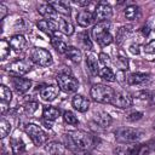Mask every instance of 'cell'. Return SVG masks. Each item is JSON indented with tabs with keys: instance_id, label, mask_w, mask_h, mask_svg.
<instances>
[{
	"instance_id": "cell-16",
	"label": "cell",
	"mask_w": 155,
	"mask_h": 155,
	"mask_svg": "<svg viewBox=\"0 0 155 155\" xmlns=\"http://www.w3.org/2000/svg\"><path fill=\"white\" fill-rule=\"evenodd\" d=\"M71 104H73V107H74L78 111L85 113V111H87L88 108H90V99L86 98V97L82 96V94H75V96L73 97V99H71Z\"/></svg>"
},
{
	"instance_id": "cell-33",
	"label": "cell",
	"mask_w": 155,
	"mask_h": 155,
	"mask_svg": "<svg viewBox=\"0 0 155 155\" xmlns=\"http://www.w3.org/2000/svg\"><path fill=\"white\" fill-rule=\"evenodd\" d=\"M10 51H11L10 42H8L7 40L2 39V40H1V42H0V57H1V59H2V61H5V59L8 57Z\"/></svg>"
},
{
	"instance_id": "cell-15",
	"label": "cell",
	"mask_w": 155,
	"mask_h": 155,
	"mask_svg": "<svg viewBox=\"0 0 155 155\" xmlns=\"http://www.w3.org/2000/svg\"><path fill=\"white\" fill-rule=\"evenodd\" d=\"M59 93V87L54 86V85H50V86H45L40 90V97L42 98V101L45 102H52L56 99V97Z\"/></svg>"
},
{
	"instance_id": "cell-42",
	"label": "cell",
	"mask_w": 155,
	"mask_h": 155,
	"mask_svg": "<svg viewBox=\"0 0 155 155\" xmlns=\"http://www.w3.org/2000/svg\"><path fill=\"white\" fill-rule=\"evenodd\" d=\"M7 13H8L7 7H6L4 4H0V19H4Z\"/></svg>"
},
{
	"instance_id": "cell-31",
	"label": "cell",
	"mask_w": 155,
	"mask_h": 155,
	"mask_svg": "<svg viewBox=\"0 0 155 155\" xmlns=\"http://www.w3.org/2000/svg\"><path fill=\"white\" fill-rule=\"evenodd\" d=\"M103 80L105 81H109V82H114L116 80V75L114 74V71L109 68V67H103L101 70H99V74H98Z\"/></svg>"
},
{
	"instance_id": "cell-14",
	"label": "cell",
	"mask_w": 155,
	"mask_h": 155,
	"mask_svg": "<svg viewBox=\"0 0 155 155\" xmlns=\"http://www.w3.org/2000/svg\"><path fill=\"white\" fill-rule=\"evenodd\" d=\"M8 42H10L11 48H12L16 53H22V52H24L25 48H27V45H28L25 38H24L23 35H21V34L13 35V36L10 39Z\"/></svg>"
},
{
	"instance_id": "cell-3",
	"label": "cell",
	"mask_w": 155,
	"mask_h": 155,
	"mask_svg": "<svg viewBox=\"0 0 155 155\" xmlns=\"http://www.w3.org/2000/svg\"><path fill=\"white\" fill-rule=\"evenodd\" d=\"M110 29V22L104 21L97 23L92 29V36L97 41V44L102 47H105L113 42V35L109 31Z\"/></svg>"
},
{
	"instance_id": "cell-30",
	"label": "cell",
	"mask_w": 155,
	"mask_h": 155,
	"mask_svg": "<svg viewBox=\"0 0 155 155\" xmlns=\"http://www.w3.org/2000/svg\"><path fill=\"white\" fill-rule=\"evenodd\" d=\"M51 45H52V47H53L58 53H65L67 50H68V47H69L65 41H63L61 38H57V36L51 38Z\"/></svg>"
},
{
	"instance_id": "cell-6",
	"label": "cell",
	"mask_w": 155,
	"mask_h": 155,
	"mask_svg": "<svg viewBox=\"0 0 155 155\" xmlns=\"http://www.w3.org/2000/svg\"><path fill=\"white\" fill-rule=\"evenodd\" d=\"M56 80L59 90H62L65 93H74L79 88V81L69 74H58Z\"/></svg>"
},
{
	"instance_id": "cell-27",
	"label": "cell",
	"mask_w": 155,
	"mask_h": 155,
	"mask_svg": "<svg viewBox=\"0 0 155 155\" xmlns=\"http://www.w3.org/2000/svg\"><path fill=\"white\" fill-rule=\"evenodd\" d=\"M54 10L57 11V13H61L63 16H69L70 12H71V8H70V5L68 1H53V2H50Z\"/></svg>"
},
{
	"instance_id": "cell-20",
	"label": "cell",
	"mask_w": 155,
	"mask_h": 155,
	"mask_svg": "<svg viewBox=\"0 0 155 155\" xmlns=\"http://www.w3.org/2000/svg\"><path fill=\"white\" fill-rule=\"evenodd\" d=\"M93 120H94V122H96L98 126H101V127H103V128L110 126V124H111V121H113V120H111V116H110L108 113L103 111V110H97V111H94V113H93Z\"/></svg>"
},
{
	"instance_id": "cell-23",
	"label": "cell",
	"mask_w": 155,
	"mask_h": 155,
	"mask_svg": "<svg viewBox=\"0 0 155 155\" xmlns=\"http://www.w3.org/2000/svg\"><path fill=\"white\" fill-rule=\"evenodd\" d=\"M57 21V28L63 33V34H65V35H71L73 33H74V25H73V23L69 21V19H67V18H63V17H61V18H58V19H56Z\"/></svg>"
},
{
	"instance_id": "cell-25",
	"label": "cell",
	"mask_w": 155,
	"mask_h": 155,
	"mask_svg": "<svg viewBox=\"0 0 155 155\" xmlns=\"http://www.w3.org/2000/svg\"><path fill=\"white\" fill-rule=\"evenodd\" d=\"M42 116H44L45 121L53 122L59 116V109L56 107H52V105H47L42 110Z\"/></svg>"
},
{
	"instance_id": "cell-19",
	"label": "cell",
	"mask_w": 155,
	"mask_h": 155,
	"mask_svg": "<svg viewBox=\"0 0 155 155\" xmlns=\"http://www.w3.org/2000/svg\"><path fill=\"white\" fill-rule=\"evenodd\" d=\"M94 21V17H93V12L88 11V10H81L79 11V13L76 15V22L80 27H88L92 22Z\"/></svg>"
},
{
	"instance_id": "cell-13",
	"label": "cell",
	"mask_w": 155,
	"mask_h": 155,
	"mask_svg": "<svg viewBox=\"0 0 155 155\" xmlns=\"http://www.w3.org/2000/svg\"><path fill=\"white\" fill-rule=\"evenodd\" d=\"M11 82H12V86H13L15 91L18 94L25 93L31 87V80L24 79V78H21V76H12L11 78Z\"/></svg>"
},
{
	"instance_id": "cell-10",
	"label": "cell",
	"mask_w": 155,
	"mask_h": 155,
	"mask_svg": "<svg viewBox=\"0 0 155 155\" xmlns=\"http://www.w3.org/2000/svg\"><path fill=\"white\" fill-rule=\"evenodd\" d=\"M111 16H113V10H111V7H110L108 4H104V2L98 4V5L96 6L94 11H93V17H94V21H96L97 23L108 21Z\"/></svg>"
},
{
	"instance_id": "cell-11",
	"label": "cell",
	"mask_w": 155,
	"mask_h": 155,
	"mask_svg": "<svg viewBox=\"0 0 155 155\" xmlns=\"http://www.w3.org/2000/svg\"><path fill=\"white\" fill-rule=\"evenodd\" d=\"M150 81V75L144 73H131L126 75V84L130 86H142Z\"/></svg>"
},
{
	"instance_id": "cell-43",
	"label": "cell",
	"mask_w": 155,
	"mask_h": 155,
	"mask_svg": "<svg viewBox=\"0 0 155 155\" xmlns=\"http://www.w3.org/2000/svg\"><path fill=\"white\" fill-rule=\"evenodd\" d=\"M74 4H76V5H79V6H87L88 4H90V1H75Z\"/></svg>"
},
{
	"instance_id": "cell-26",
	"label": "cell",
	"mask_w": 155,
	"mask_h": 155,
	"mask_svg": "<svg viewBox=\"0 0 155 155\" xmlns=\"http://www.w3.org/2000/svg\"><path fill=\"white\" fill-rule=\"evenodd\" d=\"M46 151L50 155H64L65 148L58 142H50L46 144Z\"/></svg>"
},
{
	"instance_id": "cell-34",
	"label": "cell",
	"mask_w": 155,
	"mask_h": 155,
	"mask_svg": "<svg viewBox=\"0 0 155 155\" xmlns=\"http://www.w3.org/2000/svg\"><path fill=\"white\" fill-rule=\"evenodd\" d=\"M130 27H121L119 30H117V33H116V42L119 44V45H121L125 40H126V38L128 36V34H130Z\"/></svg>"
},
{
	"instance_id": "cell-44",
	"label": "cell",
	"mask_w": 155,
	"mask_h": 155,
	"mask_svg": "<svg viewBox=\"0 0 155 155\" xmlns=\"http://www.w3.org/2000/svg\"><path fill=\"white\" fill-rule=\"evenodd\" d=\"M85 155H94V154H93V153H91V151H87Z\"/></svg>"
},
{
	"instance_id": "cell-29",
	"label": "cell",
	"mask_w": 155,
	"mask_h": 155,
	"mask_svg": "<svg viewBox=\"0 0 155 155\" xmlns=\"http://www.w3.org/2000/svg\"><path fill=\"white\" fill-rule=\"evenodd\" d=\"M124 15L127 19L130 21H134V19H138L140 17V8L137 6V5H130L125 8L124 11Z\"/></svg>"
},
{
	"instance_id": "cell-22",
	"label": "cell",
	"mask_w": 155,
	"mask_h": 155,
	"mask_svg": "<svg viewBox=\"0 0 155 155\" xmlns=\"http://www.w3.org/2000/svg\"><path fill=\"white\" fill-rule=\"evenodd\" d=\"M86 67H87V70L90 71V74L92 76H97L99 74V63H98V59L96 58V56L93 54H87L86 57Z\"/></svg>"
},
{
	"instance_id": "cell-39",
	"label": "cell",
	"mask_w": 155,
	"mask_h": 155,
	"mask_svg": "<svg viewBox=\"0 0 155 155\" xmlns=\"http://www.w3.org/2000/svg\"><path fill=\"white\" fill-rule=\"evenodd\" d=\"M126 75H127L126 70L119 69V71L116 73V80H117L121 85H122V84H126Z\"/></svg>"
},
{
	"instance_id": "cell-24",
	"label": "cell",
	"mask_w": 155,
	"mask_h": 155,
	"mask_svg": "<svg viewBox=\"0 0 155 155\" xmlns=\"http://www.w3.org/2000/svg\"><path fill=\"white\" fill-rule=\"evenodd\" d=\"M10 145L13 155H22L25 150V144L21 137H12L10 139Z\"/></svg>"
},
{
	"instance_id": "cell-4",
	"label": "cell",
	"mask_w": 155,
	"mask_h": 155,
	"mask_svg": "<svg viewBox=\"0 0 155 155\" xmlns=\"http://www.w3.org/2000/svg\"><path fill=\"white\" fill-rule=\"evenodd\" d=\"M114 134L117 142L127 144V143H134L139 140L144 136V132L133 127H120L114 132Z\"/></svg>"
},
{
	"instance_id": "cell-8",
	"label": "cell",
	"mask_w": 155,
	"mask_h": 155,
	"mask_svg": "<svg viewBox=\"0 0 155 155\" xmlns=\"http://www.w3.org/2000/svg\"><path fill=\"white\" fill-rule=\"evenodd\" d=\"M33 65L29 59H16L8 65V71L15 76H22L31 70Z\"/></svg>"
},
{
	"instance_id": "cell-9",
	"label": "cell",
	"mask_w": 155,
	"mask_h": 155,
	"mask_svg": "<svg viewBox=\"0 0 155 155\" xmlns=\"http://www.w3.org/2000/svg\"><path fill=\"white\" fill-rule=\"evenodd\" d=\"M111 104L120 109H127L133 104V98L128 92L124 90H115V94Z\"/></svg>"
},
{
	"instance_id": "cell-40",
	"label": "cell",
	"mask_w": 155,
	"mask_h": 155,
	"mask_svg": "<svg viewBox=\"0 0 155 155\" xmlns=\"http://www.w3.org/2000/svg\"><path fill=\"white\" fill-rule=\"evenodd\" d=\"M142 116H143V114L140 111H133L127 116V120L128 121H138L139 119H142Z\"/></svg>"
},
{
	"instance_id": "cell-21",
	"label": "cell",
	"mask_w": 155,
	"mask_h": 155,
	"mask_svg": "<svg viewBox=\"0 0 155 155\" xmlns=\"http://www.w3.org/2000/svg\"><path fill=\"white\" fill-rule=\"evenodd\" d=\"M38 12L45 17L46 19H50V21H53V19H57V11L54 10V7L47 2V4H42L38 7Z\"/></svg>"
},
{
	"instance_id": "cell-32",
	"label": "cell",
	"mask_w": 155,
	"mask_h": 155,
	"mask_svg": "<svg viewBox=\"0 0 155 155\" xmlns=\"http://www.w3.org/2000/svg\"><path fill=\"white\" fill-rule=\"evenodd\" d=\"M0 98H1V103L5 104H8L12 99V92L5 85H0Z\"/></svg>"
},
{
	"instance_id": "cell-38",
	"label": "cell",
	"mask_w": 155,
	"mask_h": 155,
	"mask_svg": "<svg viewBox=\"0 0 155 155\" xmlns=\"http://www.w3.org/2000/svg\"><path fill=\"white\" fill-rule=\"evenodd\" d=\"M144 53L148 56H155V40L148 42L144 47Z\"/></svg>"
},
{
	"instance_id": "cell-12",
	"label": "cell",
	"mask_w": 155,
	"mask_h": 155,
	"mask_svg": "<svg viewBox=\"0 0 155 155\" xmlns=\"http://www.w3.org/2000/svg\"><path fill=\"white\" fill-rule=\"evenodd\" d=\"M133 96H134V99L137 102L142 103L145 107H149V105L155 104V91L142 90V91H137Z\"/></svg>"
},
{
	"instance_id": "cell-35",
	"label": "cell",
	"mask_w": 155,
	"mask_h": 155,
	"mask_svg": "<svg viewBox=\"0 0 155 155\" xmlns=\"http://www.w3.org/2000/svg\"><path fill=\"white\" fill-rule=\"evenodd\" d=\"M10 132H11V124H10V121H7L6 119L2 117L0 121V137L5 138Z\"/></svg>"
},
{
	"instance_id": "cell-1",
	"label": "cell",
	"mask_w": 155,
	"mask_h": 155,
	"mask_svg": "<svg viewBox=\"0 0 155 155\" xmlns=\"http://www.w3.org/2000/svg\"><path fill=\"white\" fill-rule=\"evenodd\" d=\"M65 147L75 155H82L93 147V138L84 131H70L64 136Z\"/></svg>"
},
{
	"instance_id": "cell-5",
	"label": "cell",
	"mask_w": 155,
	"mask_h": 155,
	"mask_svg": "<svg viewBox=\"0 0 155 155\" xmlns=\"http://www.w3.org/2000/svg\"><path fill=\"white\" fill-rule=\"evenodd\" d=\"M25 133L29 136L31 142L38 147L44 145L48 139V136L46 134V132L35 124H28L25 126Z\"/></svg>"
},
{
	"instance_id": "cell-37",
	"label": "cell",
	"mask_w": 155,
	"mask_h": 155,
	"mask_svg": "<svg viewBox=\"0 0 155 155\" xmlns=\"http://www.w3.org/2000/svg\"><path fill=\"white\" fill-rule=\"evenodd\" d=\"M23 108H24V110H25V113L27 114H29V115H31V114H34L36 110H38V108H39V103L38 102H27L24 105H23Z\"/></svg>"
},
{
	"instance_id": "cell-2",
	"label": "cell",
	"mask_w": 155,
	"mask_h": 155,
	"mask_svg": "<svg viewBox=\"0 0 155 155\" xmlns=\"http://www.w3.org/2000/svg\"><path fill=\"white\" fill-rule=\"evenodd\" d=\"M90 94L94 102L103 104H111L115 94V90L104 84H96L91 87Z\"/></svg>"
},
{
	"instance_id": "cell-17",
	"label": "cell",
	"mask_w": 155,
	"mask_h": 155,
	"mask_svg": "<svg viewBox=\"0 0 155 155\" xmlns=\"http://www.w3.org/2000/svg\"><path fill=\"white\" fill-rule=\"evenodd\" d=\"M36 27L39 28V30H41L42 33L47 34L51 38L54 36V30L57 29V24L53 21H50V19H40L36 23Z\"/></svg>"
},
{
	"instance_id": "cell-7",
	"label": "cell",
	"mask_w": 155,
	"mask_h": 155,
	"mask_svg": "<svg viewBox=\"0 0 155 155\" xmlns=\"http://www.w3.org/2000/svg\"><path fill=\"white\" fill-rule=\"evenodd\" d=\"M30 61L40 67H48L52 64V56L42 47H34L30 51Z\"/></svg>"
},
{
	"instance_id": "cell-36",
	"label": "cell",
	"mask_w": 155,
	"mask_h": 155,
	"mask_svg": "<svg viewBox=\"0 0 155 155\" xmlns=\"http://www.w3.org/2000/svg\"><path fill=\"white\" fill-rule=\"evenodd\" d=\"M63 119H64V121H65L68 125H78V124H79L78 117H76L75 114H74L73 111H70V110L64 111V114H63Z\"/></svg>"
},
{
	"instance_id": "cell-41",
	"label": "cell",
	"mask_w": 155,
	"mask_h": 155,
	"mask_svg": "<svg viewBox=\"0 0 155 155\" xmlns=\"http://www.w3.org/2000/svg\"><path fill=\"white\" fill-rule=\"evenodd\" d=\"M99 61L104 67H108V64L110 63V59L105 53H99Z\"/></svg>"
},
{
	"instance_id": "cell-18",
	"label": "cell",
	"mask_w": 155,
	"mask_h": 155,
	"mask_svg": "<svg viewBox=\"0 0 155 155\" xmlns=\"http://www.w3.org/2000/svg\"><path fill=\"white\" fill-rule=\"evenodd\" d=\"M142 150L140 144H126V145H120L115 149L117 155H139Z\"/></svg>"
},
{
	"instance_id": "cell-28",
	"label": "cell",
	"mask_w": 155,
	"mask_h": 155,
	"mask_svg": "<svg viewBox=\"0 0 155 155\" xmlns=\"http://www.w3.org/2000/svg\"><path fill=\"white\" fill-rule=\"evenodd\" d=\"M64 54H65V57H67L68 59H70V61L74 62V63H80L81 59H82V53H81V51H80L79 48L74 47V46H69L68 50H67V52H65Z\"/></svg>"
},
{
	"instance_id": "cell-45",
	"label": "cell",
	"mask_w": 155,
	"mask_h": 155,
	"mask_svg": "<svg viewBox=\"0 0 155 155\" xmlns=\"http://www.w3.org/2000/svg\"><path fill=\"white\" fill-rule=\"evenodd\" d=\"M154 128H155V120H154Z\"/></svg>"
}]
</instances>
